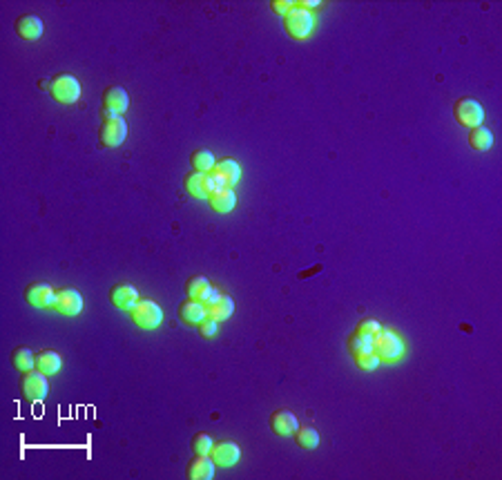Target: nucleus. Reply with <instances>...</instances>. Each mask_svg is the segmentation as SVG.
<instances>
[{
    "label": "nucleus",
    "instance_id": "obj_24",
    "mask_svg": "<svg viewBox=\"0 0 502 480\" xmlns=\"http://www.w3.org/2000/svg\"><path fill=\"white\" fill-rule=\"evenodd\" d=\"M233 313H235V302L230 295H224L217 304H213L208 308V317L217 319V322H224V319H228Z\"/></svg>",
    "mask_w": 502,
    "mask_h": 480
},
{
    "label": "nucleus",
    "instance_id": "obj_7",
    "mask_svg": "<svg viewBox=\"0 0 502 480\" xmlns=\"http://www.w3.org/2000/svg\"><path fill=\"white\" fill-rule=\"evenodd\" d=\"M213 177V184L215 188H233L239 179H241V166L235 161V159H224V161H219L213 172H208Z\"/></svg>",
    "mask_w": 502,
    "mask_h": 480
},
{
    "label": "nucleus",
    "instance_id": "obj_32",
    "mask_svg": "<svg viewBox=\"0 0 502 480\" xmlns=\"http://www.w3.org/2000/svg\"><path fill=\"white\" fill-rule=\"evenodd\" d=\"M270 9H273L275 14L286 18L295 9V3H290V0H275V3H270Z\"/></svg>",
    "mask_w": 502,
    "mask_h": 480
},
{
    "label": "nucleus",
    "instance_id": "obj_11",
    "mask_svg": "<svg viewBox=\"0 0 502 480\" xmlns=\"http://www.w3.org/2000/svg\"><path fill=\"white\" fill-rule=\"evenodd\" d=\"M183 186L195 199H208L217 190L215 184H213V177H210L208 172H190L183 179Z\"/></svg>",
    "mask_w": 502,
    "mask_h": 480
},
{
    "label": "nucleus",
    "instance_id": "obj_35",
    "mask_svg": "<svg viewBox=\"0 0 502 480\" xmlns=\"http://www.w3.org/2000/svg\"><path fill=\"white\" fill-rule=\"evenodd\" d=\"M103 118H105V121H112V118H118V114L112 112V109H105L103 107Z\"/></svg>",
    "mask_w": 502,
    "mask_h": 480
},
{
    "label": "nucleus",
    "instance_id": "obj_30",
    "mask_svg": "<svg viewBox=\"0 0 502 480\" xmlns=\"http://www.w3.org/2000/svg\"><path fill=\"white\" fill-rule=\"evenodd\" d=\"M357 331L359 333H366V335H377L382 331V326L377 319H370V317H364L361 322L357 324Z\"/></svg>",
    "mask_w": 502,
    "mask_h": 480
},
{
    "label": "nucleus",
    "instance_id": "obj_26",
    "mask_svg": "<svg viewBox=\"0 0 502 480\" xmlns=\"http://www.w3.org/2000/svg\"><path fill=\"white\" fill-rule=\"evenodd\" d=\"M295 440H297V445L301 449H306V452L319 447V434H317V429H313V427H299L295 432Z\"/></svg>",
    "mask_w": 502,
    "mask_h": 480
},
{
    "label": "nucleus",
    "instance_id": "obj_12",
    "mask_svg": "<svg viewBox=\"0 0 502 480\" xmlns=\"http://www.w3.org/2000/svg\"><path fill=\"white\" fill-rule=\"evenodd\" d=\"M210 456H213L217 467H235L241 458V449L235 443H230V440H219V443L213 445Z\"/></svg>",
    "mask_w": 502,
    "mask_h": 480
},
{
    "label": "nucleus",
    "instance_id": "obj_25",
    "mask_svg": "<svg viewBox=\"0 0 502 480\" xmlns=\"http://www.w3.org/2000/svg\"><path fill=\"white\" fill-rule=\"evenodd\" d=\"M210 291V282L204 277V275H195V277H190L188 279V284H186V293H188V299H204L206 293Z\"/></svg>",
    "mask_w": 502,
    "mask_h": 480
},
{
    "label": "nucleus",
    "instance_id": "obj_5",
    "mask_svg": "<svg viewBox=\"0 0 502 480\" xmlns=\"http://www.w3.org/2000/svg\"><path fill=\"white\" fill-rule=\"evenodd\" d=\"M454 116L462 127H478L485 125V109L476 101V98H460L454 105Z\"/></svg>",
    "mask_w": 502,
    "mask_h": 480
},
{
    "label": "nucleus",
    "instance_id": "obj_34",
    "mask_svg": "<svg viewBox=\"0 0 502 480\" xmlns=\"http://www.w3.org/2000/svg\"><path fill=\"white\" fill-rule=\"evenodd\" d=\"M321 3H319V0H301V3H297L295 7H299V9H306V12H308V9H313V7H319Z\"/></svg>",
    "mask_w": 502,
    "mask_h": 480
},
{
    "label": "nucleus",
    "instance_id": "obj_14",
    "mask_svg": "<svg viewBox=\"0 0 502 480\" xmlns=\"http://www.w3.org/2000/svg\"><path fill=\"white\" fill-rule=\"evenodd\" d=\"M109 302H112L120 311H132L134 304L138 302V291L132 284H116L112 291H109Z\"/></svg>",
    "mask_w": 502,
    "mask_h": 480
},
{
    "label": "nucleus",
    "instance_id": "obj_4",
    "mask_svg": "<svg viewBox=\"0 0 502 480\" xmlns=\"http://www.w3.org/2000/svg\"><path fill=\"white\" fill-rule=\"evenodd\" d=\"M49 92L58 103L72 105L80 98V83L74 74H58L52 83H49Z\"/></svg>",
    "mask_w": 502,
    "mask_h": 480
},
{
    "label": "nucleus",
    "instance_id": "obj_18",
    "mask_svg": "<svg viewBox=\"0 0 502 480\" xmlns=\"http://www.w3.org/2000/svg\"><path fill=\"white\" fill-rule=\"evenodd\" d=\"M215 460L213 456H195L192 463L188 465V478L190 480H213L215 478Z\"/></svg>",
    "mask_w": 502,
    "mask_h": 480
},
{
    "label": "nucleus",
    "instance_id": "obj_22",
    "mask_svg": "<svg viewBox=\"0 0 502 480\" xmlns=\"http://www.w3.org/2000/svg\"><path fill=\"white\" fill-rule=\"evenodd\" d=\"M12 364H14L16 371H20V373L34 371V368H36V355L29 351V348L18 346L16 351L12 353Z\"/></svg>",
    "mask_w": 502,
    "mask_h": 480
},
{
    "label": "nucleus",
    "instance_id": "obj_15",
    "mask_svg": "<svg viewBox=\"0 0 502 480\" xmlns=\"http://www.w3.org/2000/svg\"><path fill=\"white\" fill-rule=\"evenodd\" d=\"M103 107L105 109H112V112H116L118 116L125 114L127 107H129V96H127V92L120 85H109V87H105V92H103Z\"/></svg>",
    "mask_w": 502,
    "mask_h": 480
},
{
    "label": "nucleus",
    "instance_id": "obj_10",
    "mask_svg": "<svg viewBox=\"0 0 502 480\" xmlns=\"http://www.w3.org/2000/svg\"><path fill=\"white\" fill-rule=\"evenodd\" d=\"M98 136H100V143H103V145H107V148H118L127 139V123H125V118L118 116V118H112V121H103Z\"/></svg>",
    "mask_w": 502,
    "mask_h": 480
},
{
    "label": "nucleus",
    "instance_id": "obj_13",
    "mask_svg": "<svg viewBox=\"0 0 502 480\" xmlns=\"http://www.w3.org/2000/svg\"><path fill=\"white\" fill-rule=\"evenodd\" d=\"M270 429L281 438L295 436V432L299 429V420L293 411H288V409H279V411L270 416Z\"/></svg>",
    "mask_w": 502,
    "mask_h": 480
},
{
    "label": "nucleus",
    "instance_id": "obj_19",
    "mask_svg": "<svg viewBox=\"0 0 502 480\" xmlns=\"http://www.w3.org/2000/svg\"><path fill=\"white\" fill-rule=\"evenodd\" d=\"M179 317L183 319L186 324L199 326L208 317V308L204 302H199V299H186V302L179 306Z\"/></svg>",
    "mask_w": 502,
    "mask_h": 480
},
{
    "label": "nucleus",
    "instance_id": "obj_31",
    "mask_svg": "<svg viewBox=\"0 0 502 480\" xmlns=\"http://www.w3.org/2000/svg\"><path fill=\"white\" fill-rule=\"evenodd\" d=\"M199 333L204 335V337H215L219 333V322L213 317H206L204 322L199 324Z\"/></svg>",
    "mask_w": 502,
    "mask_h": 480
},
{
    "label": "nucleus",
    "instance_id": "obj_29",
    "mask_svg": "<svg viewBox=\"0 0 502 480\" xmlns=\"http://www.w3.org/2000/svg\"><path fill=\"white\" fill-rule=\"evenodd\" d=\"M379 355L375 351H370V353H361V355H355V364L359 368H364V371H375V368L379 366Z\"/></svg>",
    "mask_w": 502,
    "mask_h": 480
},
{
    "label": "nucleus",
    "instance_id": "obj_27",
    "mask_svg": "<svg viewBox=\"0 0 502 480\" xmlns=\"http://www.w3.org/2000/svg\"><path fill=\"white\" fill-rule=\"evenodd\" d=\"M190 163H192L195 172H210L215 168V154L210 150H195L192 157H190Z\"/></svg>",
    "mask_w": 502,
    "mask_h": 480
},
{
    "label": "nucleus",
    "instance_id": "obj_20",
    "mask_svg": "<svg viewBox=\"0 0 502 480\" xmlns=\"http://www.w3.org/2000/svg\"><path fill=\"white\" fill-rule=\"evenodd\" d=\"M60 366H63V357H60L56 351H49V348H45V351H40L36 355V368H38V371H43L45 375L58 373Z\"/></svg>",
    "mask_w": 502,
    "mask_h": 480
},
{
    "label": "nucleus",
    "instance_id": "obj_1",
    "mask_svg": "<svg viewBox=\"0 0 502 480\" xmlns=\"http://www.w3.org/2000/svg\"><path fill=\"white\" fill-rule=\"evenodd\" d=\"M373 351L379 355V359L386 362H395L404 355V342L400 339V335L391 328H382L377 335H373Z\"/></svg>",
    "mask_w": 502,
    "mask_h": 480
},
{
    "label": "nucleus",
    "instance_id": "obj_21",
    "mask_svg": "<svg viewBox=\"0 0 502 480\" xmlns=\"http://www.w3.org/2000/svg\"><path fill=\"white\" fill-rule=\"evenodd\" d=\"M469 145L478 150V152H487V150L494 145V132L485 125L471 127L469 130Z\"/></svg>",
    "mask_w": 502,
    "mask_h": 480
},
{
    "label": "nucleus",
    "instance_id": "obj_33",
    "mask_svg": "<svg viewBox=\"0 0 502 480\" xmlns=\"http://www.w3.org/2000/svg\"><path fill=\"white\" fill-rule=\"evenodd\" d=\"M221 297H224V293H221L219 288H213V286H210V291L206 293V297L201 299V302L206 304V308H210V306H213V304H217Z\"/></svg>",
    "mask_w": 502,
    "mask_h": 480
},
{
    "label": "nucleus",
    "instance_id": "obj_23",
    "mask_svg": "<svg viewBox=\"0 0 502 480\" xmlns=\"http://www.w3.org/2000/svg\"><path fill=\"white\" fill-rule=\"evenodd\" d=\"M348 351L353 353V357L361 355V353H370V351H373V335L355 331L353 335L348 337Z\"/></svg>",
    "mask_w": 502,
    "mask_h": 480
},
{
    "label": "nucleus",
    "instance_id": "obj_2",
    "mask_svg": "<svg viewBox=\"0 0 502 480\" xmlns=\"http://www.w3.org/2000/svg\"><path fill=\"white\" fill-rule=\"evenodd\" d=\"M129 317L143 331H154L163 322V311H161V306L152 302V299H138L132 311H129Z\"/></svg>",
    "mask_w": 502,
    "mask_h": 480
},
{
    "label": "nucleus",
    "instance_id": "obj_16",
    "mask_svg": "<svg viewBox=\"0 0 502 480\" xmlns=\"http://www.w3.org/2000/svg\"><path fill=\"white\" fill-rule=\"evenodd\" d=\"M210 202V208L215 210L219 215H228L233 213L235 206H237V195L233 188H217L213 195L208 197Z\"/></svg>",
    "mask_w": 502,
    "mask_h": 480
},
{
    "label": "nucleus",
    "instance_id": "obj_9",
    "mask_svg": "<svg viewBox=\"0 0 502 480\" xmlns=\"http://www.w3.org/2000/svg\"><path fill=\"white\" fill-rule=\"evenodd\" d=\"M54 311L72 317L83 311V295H80L76 288H63V291H56V302H54Z\"/></svg>",
    "mask_w": 502,
    "mask_h": 480
},
{
    "label": "nucleus",
    "instance_id": "obj_6",
    "mask_svg": "<svg viewBox=\"0 0 502 480\" xmlns=\"http://www.w3.org/2000/svg\"><path fill=\"white\" fill-rule=\"evenodd\" d=\"M20 386H23L25 398L32 400V402H43V400L47 398V393H49L47 375L43 371H38V368H34V371H27L23 375V382H20Z\"/></svg>",
    "mask_w": 502,
    "mask_h": 480
},
{
    "label": "nucleus",
    "instance_id": "obj_17",
    "mask_svg": "<svg viewBox=\"0 0 502 480\" xmlns=\"http://www.w3.org/2000/svg\"><path fill=\"white\" fill-rule=\"evenodd\" d=\"M43 32H45V25L38 16L27 14V16H20L16 21V34L20 38H25V41H38V38L43 36Z\"/></svg>",
    "mask_w": 502,
    "mask_h": 480
},
{
    "label": "nucleus",
    "instance_id": "obj_28",
    "mask_svg": "<svg viewBox=\"0 0 502 480\" xmlns=\"http://www.w3.org/2000/svg\"><path fill=\"white\" fill-rule=\"evenodd\" d=\"M213 445H215V440H213V436H208V434H197L192 438L195 456H210V452H213Z\"/></svg>",
    "mask_w": 502,
    "mask_h": 480
},
{
    "label": "nucleus",
    "instance_id": "obj_3",
    "mask_svg": "<svg viewBox=\"0 0 502 480\" xmlns=\"http://www.w3.org/2000/svg\"><path fill=\"white\" fill-rule=\"evenodd\" d=\"M313 27H315V18L310 12H306V9L295 7L293 12L284 18L286 34L290 38H295V41H304V38H308L313 34Z\"/></svg>",
    "mask_w": 502,
    "mask_h": 480
},
{
    "label": "nucleus",
    "instance_id": "obj_8",
    "mask_svg": "<svg viewBox=\"0 0 502 480\" xmlns=\"http://www.w3.org/2000/svg\"><path fill=\"white\" fill-rule=\"evenodd\" d=\"M25 299H27V304L34 308H54L56 291L47 282H34L27 286Z\"/></svg>",
    "mask_w": 502,
    "mask_h": 480
}]
</instances>
